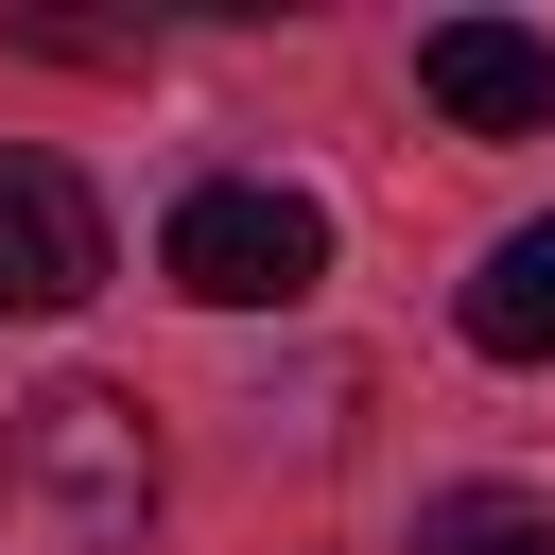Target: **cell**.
Here are the masks:
<instances>
[{"mask_svg": "<svg viewBox=\"0 0 555 555\" xmlns=\"http://www.w3.org/2000/svg\"><path fill=\"white\" fill-rule=\"evenodd\" d=\"M156 278H173L191 312H295V295L330 278V208L278 191V173H191L173 225H156Z\"/></svg>", "mask_w": 555, "mask_h": 555, "instance_id": "2", "label": "cell"}, {"mask_svg": "<svg viewBox=\"0 0 555 555\" xmlns=\"http://www.w3.org/2000/svg\"><path fill=\"white\" fill-rule=\"evenodd\" d=\"M104 295V191L69 156H0V312H87Z\"/></svg>", "mask_w": 555, "mask_h": 555, "instance_id": "3", "label": "cell"}, {"mask_svg": "<svg viewBox=\"0 0 555 555\" xmlns=\"http://www.w3.org/2000/svg\"><path fill=\"white\" fill-rule=\"evenodd\" d=\"M156 538V416L121 382L0 399V555H139Z\"/></svg>", "mask_w": 555, "mask_h": 555, "instance_id": "1", "label": "cell"}, {"mask_svg": "<svg viewBox=\"0 0 555 555\" xmlns=\"http://www.w3.org/2000/svg\"><path fill=\"white\" fill-rule=\"evenodd\" d=\"M416 555H555V503L538 486H434L416 503Z\"/></svg>", "mask_w": 555, "mask_h": 555, "instance_id": "6", "label": "cell"}, {"mask_svg": "<svg viewBox=\"0 0 555 555\" xmlns=\"http://www.w3.org/2000/svg\"><path fill=\"white\" fill-rule=\"evenodd\" d=\"M416 104H434L451 139H538V121H555V35H520V17H434V35H416Z\"/></svg>", "mask_w": 555, "mask_h": 555, "instance_id": "4", "label": "cell"}, {"mask_svg": "<svg viewBox=\"0 0 555 555\" xmlns=\"http://www.w3.org/2000/svg\"><path fill=\"white\" fill-rule=\"evenodd\" d=\"M451 330H468L486 364H555V225H503L486 278L451 295Z\"/></svg>", "mask_w": 555, "mask_h": 555, "instance_id": "5", "label": "cell"}]
</instances>
